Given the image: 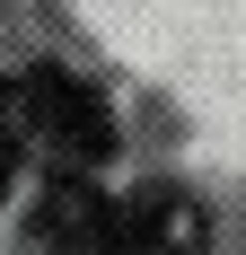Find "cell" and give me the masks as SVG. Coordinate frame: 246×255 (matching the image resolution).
<instances>
[{
  "label": "cell",
  "instance_id": "obj_1",
  "mask_svg": "<svg viewBox=\"0 0 246 255\" xmlns=\"http://www.w3.org/2000/svg\"><path fill=\"white\" fill-rule=\"evenodd\" d=\"M18 106H26V158H44L53 176H71V185L115 150V115H106V97L88 88V79L53 71V62L18 71Z\"/></svg>",
  "mask_w": 246,
  "mask_h": 255
},
{
  "label": "cell",
  "instance_id": "obj_2",
  "mask_svg": "<svg viewBox=\"0 0 246 255\" xmlns=\"http://www.w3.org/2000/svg\"><path fill=\"white\" fill-rule=\"evenodd\" d=\"M202 247V203L149 185L132 203H115V255H194Z\"/></svg>",
  "mask_w": 246,
  "mask_h": 255
},
{
  "label": "cell",
  "instance_id": "obj_3",
  "mask_svg": "<svg viewBox=\"0 0 246 255\" xmlns=\"http://www.w3.org/2000/svg\"><path fill=\"white\" fill-rule=\"evenodd\" d=\"M26 167V106H18V71L0 79V203H9V185Z\"/></svg>",
  "mask_w": 246,
  "mask_h": 255
}]
</instances>
